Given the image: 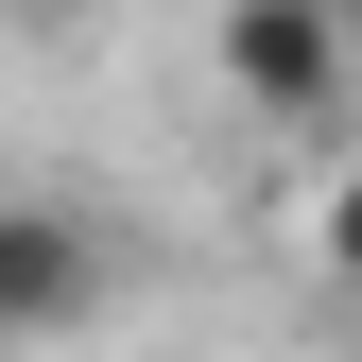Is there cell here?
Segmentation results:
<instances>
[{
  "label": "cell",
  "instance_id": "cell-4",
  "mask_svg": "<svg viewBox=\"0 0 362 362\" xmlns=\"http://www.w3.org/2000/svg\"><path fill=\"white\" fill-rule=\"evenodd\" d=\"M328 18H345V52H362V0H328Z\"/></svg>",
  "mask_w": 362,
  "mask_h": 362
},
{
  "label": "cell",
  "instance_id": "cell-3",
  "mask_svg": "<svg viewBox=\"0 0 362 362\" xmlns=\"http://www.w3.org/2000/svg\"><path fill=\"white\" fill-rule=\"evenodd\" d=\"M310 242H328V276H345V293H362V156H345V173H328V207H310Z\"/></svg>",
  "mask_w": 362,
  "mask_h": 362
},
{
  "label": "cell",
  "instance_id": "cell-2",
  "mask_svg": "<svg viewBox=\"0 0 362 362\" xmlns=\"http://www.w3.org/2000/svg\"><path fill=\"white\" fill-rule=\"evenodd\" d=\"M86 293H104V242L69 207H0V328H69Z\"/></svg>",
  "mask_w": 362,
  "mask_h": 362
},
{
  "label": "cell",
  "instance_id": "cell-1",
  "mask_svg": "<svg viewBox=\"0 0 362 362\" xmlns=\"http://www.w3.org/2000/svg\"><path fill=\"white\" fill-rule=\"evenodd\" d=\"M207 52H224V86H242L259 121H328L345 86H362V52H345V18H328V0H224V35H207Z\"/></svg>",
  "mask_w": 362,
  "mask_h": 362
}]
</instances>
